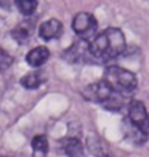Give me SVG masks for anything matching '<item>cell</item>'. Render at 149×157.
Segmentation results:
<instances>
[{
  "instance_id": "30bf717a",
  "label": "cell",
  "mask_w": 149,
  "mask_h": 157,
  "mask_svg": "<svg viewBox=\"0 0 149 157\" xmlns=\"http://www.w3.org/2000/svg\"><path fill=\"white\" fill-rule=\"evenodd\" d=\"M45 80H47L45 74L35 71V72H29V74H26L24 77H21V85H23L24 88H27V90H35V88H39Z\"/></svg>"
},
{
  "instance_id": "7c38bea8",
  "label": "cell",
  "mask_w": 149,
  "mask_h": 157,
  "mask_svg": "<svg viewBox=\"0 0 149 157\" xmlns=\"http://www.w3.org/2000/svg\"><path fill=\"white\" fill-rule=\"evenodd\" d=\"M32 144V157H47L48 154V140L44 135H35L31 141Z\"/></svg>"
},
{
  "instance_id": "7a4b0ae2",
  "label": "cell",
  "mask_w": 149,
  "mask_h": 157,
  "mask_svg": "<svg viewBox=\"0 0 149 157\" xmlns=\"http://www.w3.org/2000/svg\"><path fill=\"white\" fill-rule=\"evenodd\" d=\"M103 80L111 87V90L116 95L127 98L130 96L135 90H136V77L133 72H130L128 69H124L120 66H109L104 72Z\"/></svg>"
},
{
  "instance_id": "5b68a950",
  "label": "cell",
  "mask_w": 149,
  "mask_h": 157,
  "mask_svg": "<svg viewBox=\"0 0 149 157\" xmlns=\"http://www.w3.org/2000/svg\"><path fill=\"white\" fill-rule=\"evenodd\" d=\"M83 95L87 99H90V101L104 104L112 95H114V91L111 90V87L104 80H101L98 83H93V85H90V87H87L83 90Z\"/></svg>"
},
{
  "instance_id": "6da1fadb",
  "label": "cell",
  "mask_w": 149,
  "mask_h": 157,
  "mask_svg": "<svg viewBox=\"0 0 149 157\" xmlns=\"http://www.w3.org/2000/svg\"><path fill=\"white\" fill-rule=\"evenodd\" d=\"M127 42L124 32L117 27H108L106 31L96 34L93 40L88 42L87 52L96 59L109 61L120 56L125 52Z\"/></svg>"
},
{
  "instance_id": "ba28073f",
  "label": "cell",
  "mask_w": 149,
  "mask_h": 157,
  "mask_svg": "<svg viewBox=\"0 0 149 157\" xmlns=\"http://www.w3.org/2000/svg\"><path fill=\"white\" fill-rule=\"evenodd\" d=\"M59 147L63 149L67 157H82L83 155V144L79 138L75 136H66L59 141Z\"/></svg>"
},
{
  "instance_id": "4fadbf2b",
  "label": "cell",
  "mask_w": 149,
  "mask_h": 157,
  "mask_svg": "<svg viewBox=\"0 0 149 157\" xmlns=\"http://www.w3.org/2000/svg\"><path fill=\"white\" fill-rule=\"evenodd\" d=\"M16 6H18V10H19L21 15L31 16V15L35 13V10H37L39 2H35V0H18Z\"/></svg>"
},
{
  "instance_id": "8992f818",
  "label": "cell",
  "mask_w": 149,
  "mask_h": 157,
  "mask_svg": "<svg viewBox=\"0 0 149 157\" xmlns=\"http://www.w3.org/2000/svg\"><path fill=\"white\" fill-rule=\"evenodd\" d=\"M63 34V24L59 19L52 18V19H47L45 23H42L39 27V37L42 40H53V39H58L59 35Z\"/></svg>"
},
{
  "instance_id": "3957f363",
  "label": "cell",
  "mask_w": 149,
  "mask_h": 157,
  "mask_svg": "<svg viewBox=\"0 0 149 157\" xmlns=\"http://www.w3.org/2000/svg\"><path fill=\"white\" fill-rule=\"evenodd\" d=\"M127 120L138 128L141 133L149 136V114L146 106L139 99H130L127 104Z\"/></svg>"
},
{
  "instance_id": "9c48e42d",
  "label": "cell",
  "mask_w": 149,
  "mask_h": 157,
  "mask_svg": "<svg viewBox=\"0 0 149 157\" xmlns=\"http://www.w3.org/2000/svg\"><path fill=\"white\" fill-rule=\"evenodd\" d=\"M48 58H50V50L47 47H35L27 52L26 63L31 67H40L48 61Z\"/></svg>"
},
{
  "instance_id": "277c9868",
  "label": "cell",
  "mask_w": 149,
  "mask_h": 157,
  "mask_svg": "<svg viewBox=\"0 0 149 157\" xmlns=\"http://www.w3.org/2000/svg\"><path fill=\"white\" fill-rule=\"evenodd\" d=\"M98 29V21L96 18L87 11L77 13L72 19V31L79 35L80 39H88L91 37Z\"/></svg>"
},
{
  "instance_id": "9a60e30c",
  "label": "cell",
  "mask_w": 149,
  "mask_h": 157,
  "mask_svg": "<svg viewBox=\"0 0 149 157\" xmlns=\"http://www.w3.org/2000/svg\"><path fill=\"white\" fill-rule=\"evenodd\" d=\"M0 157H11V155H0Z\"/></svg>"
},
{
  "instance_id": "52a82bcc",
  "label": "cell",
  "mask_w": 149,
  "mask_h": 157,
  "mask_svg": "<svg viewBox=\"0 0 149 157\" xmlns=\"http://www.w3.org/2000/svg\"><path fill=\"white\" fill-rule=\"evenodd\" d=\"M34 27H35V24L32 19H24L19 24H16V27L11 31V35L18 44H27L34 34Z\"/></svg>"
},
{
  "instance_id": "8fae6325",
  "label": "cell",
  "mask_w": 149,
  "mask_h": 157,
  "mask_svg": "<svg viewBox=\"0 0 149 157\" xmlns=\"http://www.w3.org/2000/svg\"><path fill=\"white\" fill-rule=\"evenodd\" d=\"M124 133H125L127 140L132 141V143H135V144H143V143L147 141V136H146V135L141 133L138 128H135L127 119L124 120Z\"/></svg>"
},
{
  "instance_id": "5bb4252c",
  "label": "cell",
  "mask_w": 149,
  "mask_h": 157,
  "mask_svg": "<svg viewBox=\"0 0 149 157\" xmlns=\"http://www.w3.org/2000/svg\"><path fill=\"white\" fill-rule=\"evenodd\" d=\"M13 64V56L10 53H6L3 48H0V72L6 71Z\"/></svg>"
}]
</instances>
